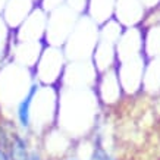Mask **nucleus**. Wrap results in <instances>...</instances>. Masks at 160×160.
<instances>
[{"instance_id":"f257e3e1","label":"nucleus","mask_w":160,"mask_h":160,"mask_svg":"<svg viewBox=\"0 0 160 160\" xmlns=\"http://www.w3.org/2000/svg\"><path fill=\"white\" fill-rule=\"evenodd\" d=\"M38 91V87L37 85H32L29 88L27 97L19 103V107H18V119H19L21 125L24 128H28L29 125V109H31V104H32V98L35 97V92Z\"/></svg>"},{"instance_id":"f03ea898","label":"nucleus","mask_w":160,"mask_h":160,"mask_svg":"<svg viewBox=\"0 0 160 160\" xmlns=\"http://www.w3.org/2000/svg\"><path fill=\"white\" fill-rule=\"evenodd\" d=\"M91 160H112V159L102 150V148H97V150L94 151V156H92Z\"/></svg>"}]
</instances>
